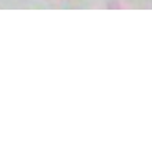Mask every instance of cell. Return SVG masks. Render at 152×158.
Here are the masks:
<instances>
[]
</instances>
